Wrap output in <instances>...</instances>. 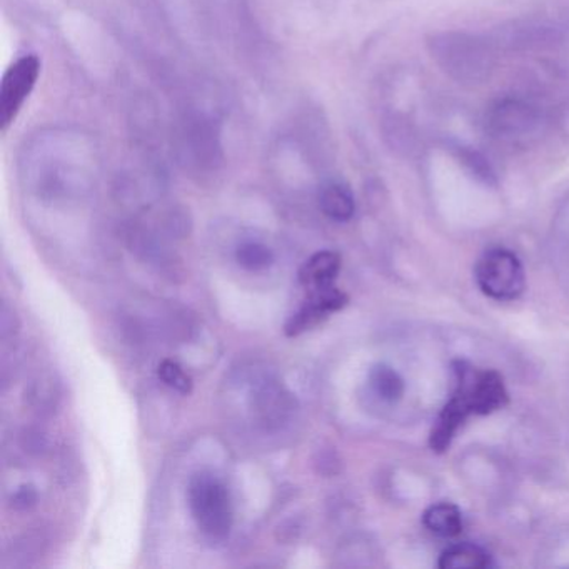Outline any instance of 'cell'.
Masks as SVG:
<instances>
[{
    "label": "cell",
    "mask_w": 569,
    "mask_h": 569,
    "mask_svg": "<svg viewBox=\"0 0 569 569\" xmlns=\"http://www.w3.org/2000/svg\"><path fill=\"white\" fill-rule=\"evenodd\" d=\"M455 396L445 406L431 432V448L442 452L449 448L459 426L469 415H489L508 402L505 382L495 371H478L466 362L456 369Z\"/></svg>",
    "instance_id": "6da1fadb"
},
{
    "label": "cell",
    "mask_w": 569,
    "mask_h": 569,
    "mask_svg": "<svg viewBox=\"0 0 569 569\" xmlns=\"http://www.w3.org/2000/svg\"><path fill=\"white\" fill-rule=\"evenodd\" d=\"M189 508L199 531L209 541L221 542L232 529V502L228 488L211 472H196L189 481Z\"/></svg>",
    "instance_id": "7a4b0ae2"
},
{
    "label": "cell",
    "mask_w": 569,
    "mask_h": 569,
    "mask_svg": "<svg viewBox=\"0 0 569 569\" xmlns=\"http://www.w3.org/2000/svg\"><path fill=\"white\" fill-rule=\"evenodd\" d=\"M476 282L488 298L512 301L525 291V269L508 249H489L476 266Z\"/></svg>",
    "instance_id": "3957f363"
},
{
    "label": "cell",
    "mask_w": 569,
    "mask_h": 569,
    "mask_svg": "<svg viewBox=\"0 0 569 569\" xmlns=\"http://www.w3.org/2000/svg\"><path fill=\"white\" fill-rule=\"evenodd\" d=\"M41 76L38 56H24L11 66L0 84V131L8 132L21 112L22 106L34 91Z\"/></svg>",
    "instance_id": "277c9868"
},
{
    "label": "cell",
    "mask_w": 569,
    "mask_h": 569,
    "mask_svg": "<svg viewBox=\"0 0 569 569\" xmlns=\"http://www.w3.org/2000/svg\"><path fill=\"white\" fill-rule=\"evenodd\" d=\"M296 399L281 382H259L251 396V409L259 426L272 431L288 425L296 411Z\"/></svg>",
    "instance_id": "5b68a950"
},
{
    "label": "cell",
    "mask_w": 569,
    "mask_h": 569,
    "mask_svg": "<svg viewBox=\"0 0 569 569\" xmlns=\"http://www.w3.org/2000/svg\"><path fill=\"white\" fill-rule=\"evenodd\" d=\"M348 305V296L336 289L335 286L315 289L309 301L289 319L286 325V335L298 336L328 318L331 312L339 311Z\"/></svg>",
    "instance_id": "8992f818"
},
{
    "label": "cell",
    "mask_w": 569,
    "mask_h": 569,
    "mask_svg": "<svg viewBox=\"0 0 569 569\" xmlns=\"http://www.w3.org/2000/svg\"><path fill=\"white\" fill-rule=\"evenodd\" d=\"M339 269H341V256L338 252H316L299 271V281L306 288H311L312 291L328 288V286L335 284Z\"/></svg>",
    "instance_id": "52a82bcc"
},
{
    "label": "cell",
    "mask_w": 569,
    "mask_h": 569,
    "mask_svg": "<svg viewBox=\"0 0 569 569\" xmlns=\"http://www.w3.org/2000/svg\"><path fill=\"white\" fill-rule=\"evenodd\" d=\"M491 565L485 549L469 542L449 546L439 556L438 566L441 569H485Z\"/></svg>",
    "instance_id": "ba28073f"
},
{
    "label": "cell",
    "mask_w": 569,
    "mask_h": 569,
    "mask_svg": "<svg viewBox=\"0 0 569 569\" xmlns=\"http://www.w3.org/2000/svg\"><path fill=\"white\" fill-rule=\"evenodd\" d=\"M426 528L441 538H455L462 531L461 511L451 502H438L422 516Z\"/></svg>",
    "instance_id": "9c48e42d"
},
{
    "label": "cell",
    "mask_w": 569,
    "mask_h": 569,
    "mask_svg": "<svg viewBox=\"0 0 569 569\" xmlns=\"http://www.w3.org/2000/svg\"><path fill=\"white\" fill-rule=\"evenodd\" d=\"M322 212L332 221L346 222L355 216L356 202L352 192L346 186L332 182L326 186L319 196Z\"/></svg>",
    "instance_id": "30bf717a"
},
{
    "label": "cell",
    "mask_w": 569,
    "mask_h": 569,
    "mask_svg": "<svg viewBox=\"0 0 569 569\" xmlns=\"http://www.w3.org/2000/svg\"><path fill=\"white\" fill-rule=\"evenodd\" d=\"M369 382H371L372 389L382 401H398L405 392V382H402L401 376L386 365H376L371 369Z\"/></svg>",
    "instance_id": "8fae6325"
},
{
    "label": "cell",
    "mask_w": 569,
    "mask_h": 569,
    "mask_svg": "<svg viewBox=\"0 0 569 569\" xmlns=\"http://www.w3.org/2000/svg\"><path fill=\"white\" fill-rule=\"evenodd\" d=\"M236 259L239 266L248 269V271H262L274 262V254L268 246L259 244V242H246L236 251Z\"/></svg>",
    "instance_id": "7c38bea8"
},
{
    "label": "cell",
    "mask_w": 569,
    "mask_h": 569,
    "mask_svg": "<svg viewBox=\"0 0 569 569\" xmlns=\"http://www.w3.org/2000/svg\"><path fill=\"white\" fill-rule=\"evenodd\" d=\"M158 375L166 386L182 392V395H189L192 391L191 376L186 375L184 369L171 359H166L159 365Z\"/></svg>",
    "instance_id": "4fadbf2b"
},
{
    "label": "cell",
    "mask_w": 569,
    "mask_h": 569,
    "mask_svg": "<svg viewBox=\"0 0 569 569\" xmlns=\"http://www.w3.org/2000/svg\"><path fill=\"white\" fill-rule=\"evenodd\" d=\"M38 489H36L34 486H21V488L12 495V508H14L16 511H28V509L34 508V506L38 505Z\"/></svg>",
    "instance_id": "5bb4252c"
},
{
    "label": "cell",
    "mask_w": 569,
    "mask_h": 569,
    "mask_svg": "<svg viewBox=\"0 0 569 569\" xmlns=\"http://www.w3.org/2000/svg\"><path fill=\"white\" fill-rule=\"evenodd\" d=\"M0 326H2V338L4 339L18 332V318H16V312L8 305L2 306V321H0Z\"/></svg>",
    "instance_id": "9a60e30c"
}]
</instances>
